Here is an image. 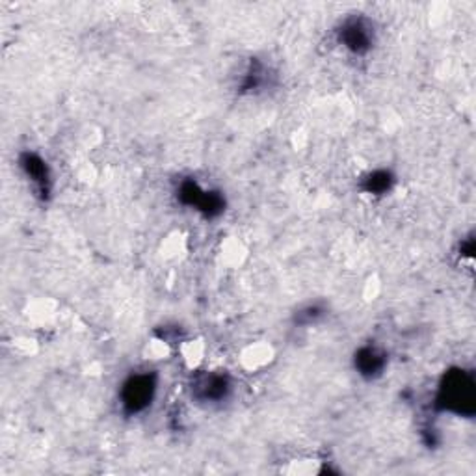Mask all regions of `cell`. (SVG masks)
Listing matches in <instances>:
<instances>
[{"label":"cell","mask_w":476,"mask_h":476,"mask_svg":"<svg viewBox=\"0 0 476 476\" xmlns=\"http://www.w3.org/2000/svg\"><path fill=\"white\" fill-rule=\"evenodd\" d=\"M157 393V376L151 373H140L127 378L121 387V406L127 415H136L145 411L153 402Z\"/></svg>","instance_id":"obj_2"},{"label":"cell","mask_w":476,"mask_h":476,"mask_svg":"<svg viewBox=\"0 0 476 476\" xmlns=\"http://www.w3.org/2000/svg\"><path fill=\"white\" fill-rule=\"evenodd\" d=\"M231 393V380L226 374L207 373L198 376L192 383V395L200 402L216 404L224 402Z\"/></svg>","instance_id":"obj_5"},{"label":"cell","mask_w":476,"mask_h":476,"mask_svg":"<svg viewBox=\"0 0 476 476\" xmlns=\"http://www.w3.org/2000/svg\"><path fill=\"white\" fill-rule=\"evenodd\" d=\"M339 39L342 47L349 49L352 54H366L373 49L374 41L373 25L361 17L349 19L339 30Z\"/></svg>","instance_id":"obj_3"},{"label":"cell","mask_w":476,"mask_h":476,"mask_svg":"<svg viewBox=\"0 0 476 476\" xmlns=\"http://www.w3.org/2000/svg\"><path fill=\"white\" fill-rule=\"evenodd\" d=\"M21 168H23L25 176L32 185L37 188L41 196H49L51 193V171L47 162L43 160L37 153H23L19 159Z\"/></svg>","instance_id":"obj_6"},{"label":"cell","mask_w":476,"mask_h":476,"mask_svg":"<svg viewBox=\"0 0 476 476\" xmlns=\"http://www.w3.org/2000/svg\"><path fill=\"white\" fill-rule=\"evenodd\" d=\"M395 179L389 171L385 169H380V171H374L371 173L369 177L365 179V192L366 193H373V196H382V193H387L389 190H391Z\"/></svg>","instance_id":"obj_8"},{"label":"cell","mask_w":476,"mask_h":476,"mask_svg":"<svg viewBox=\"0 0 476 476\" xmlns=\"http://www.w3.org/2000/svg\"><path fill=\"white\" fill-rule=\"evenodd\" d=\"M179 198L185 205H190L207 216L220 214L226 205L220 193L203 190L196 181H185L179 188Z\"/></svg>","instance_id":"obj_4"},{"label":"cell","mask_w":476,"mask_h":476,"mask_svg":"<svg viewBox=\"0 0 476 476\" xmlns=\"http://www.w3.org/2000/svg\"><path fill=\"white\" fill-rule=\"evenodd\" d=\"M387 365V356L376 346H363L356 354V369L365 378H376L383 373Z\"/></svg>","instance_id":"obj_7"},{"label":"cell","mask_w":476,"mask_h":476,"mask_svg":"<svg viewBox=\"0 0 476 476\" xmlns=\"http://www.w3.org/2000/svg\"><path fill=\"white\" fill-rule=\"evenodd\" d=\"M438 402L443 409L458 415H472L474 411V383L464 371H454L445 376Z\"/></svg>","instance_id":"obj_1"}]
</instances>
